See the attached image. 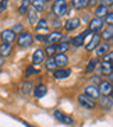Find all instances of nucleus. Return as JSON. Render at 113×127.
<instances>
[{"mask_svg": "<svg viewBox=\"0 0 113 127\" xmlns=\"http://www.w3.org/2000/svg\"><path fill=\"white\" fill-rule=\"evenodd\" d=\"M52 11L56 17H61L67 13V1L66 0H55L52 6Z\"/></svg>", "mask_w": 113, "mask_h": 127, "instance_id": "1", "label": "nucleus"}, {"mask_svg": "<svg viewBox=\"0 0 113 127\" xmlns=\"http://www.w3.org/2000/svg\"><path fill=\"white\" fill-rule=\"evenodd\" d=\"M32 41H34V36L29 32H27V31H23L18 35V38H17V42H18V45L21 48H28V46H31L32 45Z\"/></svg>", "mask_w": 113, "mask_h": 127, "instance_id": "2", "label": "nucleus"}, {"mask_svg": "<svg viewBox=\"0 0 113 127\" xmlns=\"http://www.w3.org/2000/svg\"><path fill=\"white\" fill-rule=\"evenodd\" d=\"M53 116H55V119H56L57 122H60V123H63V124H68V126H70V124H74V119H73L71 116L64 115L60 110H55Z\"/></svg>", "mask_w": 113, "mask_h": 127, "instance_id": "3", "label": "nucleus"}, {"mask_svg": "<svg viewBox=\"0 0 113 127\" xmlns=\"http://www.w3.org/2000/svg\"><path fill=\"white\" fill-rule=\"evenodd\" d=\"M78 103L81 105V106H84L85 109H94L95 108V101H92L91 98H88L87 95H84V94H81V95H78Z\"/></svg>", "mask_w": 113, "mask_h": 127, "instance_id": "4", "label": "nucleus"}, {"mask_svg": "<svg viewBox=\"0 0 113 127\" xmlns=\"http://www.w3.org/2000/svg\"><path fill=\"white\" fill-rule=\"evenodd\" d=\"M84 95H87V96L91 98L92 101L99 99V96H101V94H99V91H98V87H95V85L85 87V90H84Z\"/></svg>", "mask_w": 113, "mask_h": 127, "instance_id": "5", "label": "nucleus"}, {"mask_svg": "<svg viewBox=\"0 0 113 127\" xmlns=\"http://www.w3.org/2000/svg\"><path fill=\"white\" fill-rule=\"evenodd\" d=\"M88 23H89V31L91 32H98V31H101L102 28H103L105 21H103L102 18L95 17V18H92L91 21H88Z\"/></svg>", "mask_w": 113, "mask_h": 127, "instance_id": "6", "label": "nucleus"}, {"mask_svg": "<svg viewBox=\"0 0 113 127\" xmlns=\"http://www.w3.org/2000/svg\"><path fill=\"white\" fill-rule=\"evenodd\" d=\"M0 38H1L3 43H8V45H11L13 42L15 41V34L11 30H4V31H1Z\"/></svg>", "mask_w": 113, "mask_h": 127, "instance_id": "7", "label": "nucleus"}, {"mask_svg": "<svg viewBox=\"0 0 113 127\" xmlns=\"http://www.w3.org/2000/svg\"><path fill=\"white\" fill-rule=\"evenodd\" d=\"M61 39H63L61 32H50V34L46 35L45 42L48 45H56V43H59V41H61Z\"/></svg>", "mask_w": 113, "mask_h": 127, "instance_id": "8", "label": "nucleus"}, {"mask_svg": "<svg viewBox=\"0 0 113 127\" xmlns=\"http://www.w3.org/2000/svg\"><path fill=\"white\" fill-rule=\"evenodd\" d=\"M89 32L91 31L89 30H87V31H84L83 34H80V35H77V36H74L71 39V43H73V46H83L84 45V42H85V38L89 35Z\"/></svg>", "mask_w": 113, "mask_h": 127, "instance_id": "9", "label": "nucleus"}, {"mask_svg": "<svg viewBox=\"0 0 113 127\" xmlns=\"http://www.w3.org/2000/svg\"><path fill=\"white\" fill-rule=\"evenodd\" d=\"M98 91L99 94H103V95H110L112 94V82L110 81H101L99 82V87H98Z\"/></svg>", "mask_w": 113, "mask_h": 127, "instance_id": "10", "label": "nucleus"}, {"mask_svg": "<svg viewBox=\"0 0 113 127\" xmlns=\"http://www.w3.org/2000/svg\"><path fill=\"white\" fill-rule=\"evenodd\" d=\"M80 24H81L80 18L73 17V18H70V20H67V21H66L64 28H66V31H74V30H77V28L80 27Z\"/></svg>", "mask_w": 113, "mask_h": 127, "instance_id": "11", "label": "nucleus"}, {"mask_svg": "<svg viewBox=\"0 0 113 127\" xmlns=\"http://www.w3.org/2000/svg\"><path fill=\"white\" fill-rule=\"evenodd\" d=\"M70 74H71L70 68H60V70H55L53 77L56 80H64V78H67V77H70Z\"/></svg>", "mask_w": 113, "mask_h": 127, "instance_id": "12", "label": "nucleus"}, {"mask_svg": "<svg viewBox=\"0 0 113 127\" xmlns=\"http://www.w3.org/2000/svg\"><path fill=\"white\" fill-rule=\"evenodd\" d=\"M45 60V52H43V49H36L32 55V62L34 64H41L42 62Z\"/></svg>", "mask_w": 113, "mask_h": 127, "instance_id": "13", "label": "nucleus"}, {"mask_svg": "<svg viewBox=\"0 0 113 127\" xmlns=\"http://www.w3.org/2000/svg\"><path fill=\"white\" fill-rule=\"evenodd\" d=\"M99 41H101V35L94 34V35H92V38H91L89 43H88V45L85 46V49H87L88 52H91V50H94V49L99 45Z\"/></svg>", "mask_w": 113, "mask_h": 127, "instance_id": "14", "label": "nucleus"}, {"mask_svg": "<svg viewBox=\"0 0 113 127\" xmlns=\"http://www.w3.org/2000/svg\"><path fill=\"white\" fill-rule=\"evenodd\" d=\"M109 49H110V43H108V42L99 43V45L96 46V55H98V57L105 56L106 53L109 52Z\"/></svg>", "mask_w": 113, "mask_h": 127, "instance_id": "15", "label": "nucleus"}, {"mask_svg": "<svg viewBox=\"0 0 113 127\" xmlns=\"http://www.w3.org/2000/svg\"><path fill=\"white\" fill-rule=\"evenodd\" d=\"M55 59V63H56V66H60V67H63V66H67L68 63V57L64 55V53H57L56 56L53 57Z\"/></svg>", "mask_w": 113, "mask_h": 127, "instance_id": "16", "label": "nucleus"}, {"mask_svg": "<svg viewBox=\"0 0 113 127\" xmlns=\"http://www.w3.org/2000/svg\"><path fill=\"white\" fill-rule=\"evenodd\" d=\"M36 31H38V32H43V34H48V31H49V24H48V21H46L45 18L38 20Z\"/></svg>", "mask_w": 113, "mask_h": 127, "instance_id": "17", "label": "nucleus"}, {"mask_svg": "<svg viewBox=\"0 0 113 127\" xmlns=\"http://www.w3.org/2000/svg\"><path fill=\"white\" fill-rule=\"evenodd\" d=\"M46 92H48V88H46V85H43V84H39V85H36V87L34 88V95H35V98L45 96Z\"/></svg>", "mask_w": 113, "mask_h": 127, "instance_id": "18", "label": "nucleus"}, {"mask_svg": "<svg viewBox=\"0 0 113 127\" xmlns=\"http://www.w3.org/2000/svg\"><path fill=\"white\" fill-rule=\"evenodd\" d=\"M108 13H109V8H108V6H103V4H99L98 7L95 8V17H98V18L105 17Z\"/></svg>", "mask_w": 113, "mask_h": 127, "instance_id": "19", "label": "nucleus"}, {"mask_svg": "<svg viewBox=\"0 0 113 127\" xmlns=\"http://www.w3.org/2000/svg\"><path fill=\"white\" fill-rule=\"evenodd\" d=\"M88 1L89 0H71V6L75 10H83L88 6Z\"/></svg>", "mask_w": 113, "mask_h": 127, "instance_id": "20", "label": "nucleus"}, {"mask_svg": "<svg viewBox=\"0 0 113 127\" xmlns=\"http://www.w3.org/2000/svg\"><path fill=\"white\" fill-rule=\"evenodd\" d=\"M10 53H11V45H8V43H1L0 45V56L3 59L10 56Z\"/></svg>", "mask_w": 113, "mask_h": 127, "instance_id": "21", "label": "nucleus"}, {"mask_svg": "<svg viewBox=\"0 0 113 127\" xmlns=\"http://www.w3.org/2000/svg\"><path fill=\"white\" fill-rule=\"evenodd\" d=\"M32 92V82L31 81H25L21 84V94L23 95H29Z\"/></svg>", "mask_w": 113, "mask_h": 127, "instance_id": "22", "label": "nucleus"}, {"mask_svg": "<svg viewBox=\"0 0 113 127\" xmlns=\"http://www.w3.org/2000/svg\"><path fill=\"white\" fill-rule=\"evenodd\" d=\"M32 7H34V11L41 13L45 10V3L42 0H32Z\"/></svg>", "mask_w": 113, "mask_h": 127, "instance_id": "23", "label": "nucleus"}, {"mask_svg": "<svg viewBox=\"0 0 113 127\" xmlns=\"http://www.w3.org/2000/svg\"><path fill=\"white\" fill-rule=\"evenodd\" d=\"M103 39L106 41H112V36H113V30H112V27H108V28H105V30L102 31V35H101Z\"/></svg>", "mask_w": 113, "mask_h": 127, "instance_id": "24", "label": "nucleus"}, {"mask_svg": "<svg viewBox=\"0 0 113 127\" xmlns=\"http://www.w3.org/2000/svg\"><path fill=\"white\" fill-rule=\"evenodd\" d=\"M99 64V60L98 59H91L89 62H88V66L87 68H85V73H91V71H94L95 67Z\"/></svg>", "mask_w": 113, "mask_h": 127, "instance_id": "25", "label": "nucleus"}, {"mask_svg": "<svg viewBox=\"0 0 113 127\" xmlns=\"http://www.w3.org/2000/svg\"><path fill=\"white\" fill-rule=\"evenodd\" d=\"M70 45H68V42H61V43H57L56 45V52L57 53H64L67 52Z\"/></svg>", "mask_w": 113, "mask_h": 127, "instance_id": "26", "label": "nucleus"}, {"mask_svg": "<svg viewBox=\"0 0 113 127\" xmlns=\"http://www.w3.org/2000/svg\"><path fill=\"white\" fill-rule=\"evenodd\" d=\"M29 4H31V0H23V4H21L20 8H18L20 14H27V13H28V7H29Z\"/></svg>", "mask_w": 113, "mask_h": 127, "instance_id": "27", "label": "nucleus"}, {"mask_svg": "<svg viewBox=\"0 0 113 127\" xmlns=\"http://www.w3.org/2000/svg\"><path fill=\"white\" fill-rule=\"evenodd\" d=\"M101 71L103 73V74H110V73H112V64L103 62L102 66H101Z\"/></svg>", "mask_w": 113, "mask_h": 127, "instance_id": "28", "label": "nucleus"}, {"mask_svg": "<svg viewBox=\"0 0 113 127\" xmlns=\"http://www.w3.org/2000/svg\"><path fill=\"white\" fill-rule=\"evenodd\" d=\"M56 63H55V59L53 57H49V59L46 60V68L48 70H50V71H55L56 70Z\"/></svg>", "mask_w": 113, "mask_h": 127, "instance_id": "29", "label": "nucleus"}, {"mask_svg": "<svg viewBox=\"0 0 113 127\" xmlns=\"http://www.w3.org/2000/svg\"><path fill=\"white\" fill-rule=\"evenodd\" d=\"M28 20H29V23H31V24H36V23H38V15H36V11H34V10L28 11Z\"/></svg>", "mask_w": 113, "mask_h": 127, "instance_id": "30", "label": "nucleus"}, {"mask_svg": "<svg viewBox=\"0 0 113 127\" xmlns=\"http://www.w3.org/2000/svg\"><path fill=\"white\" fill-rule=\"evenodd\" d=\"M43 52H45V55H48L49 57H52V55L56 53V46H55V45H48Z\"/></svg>", "mask_w": 113, "mask_h": 127, "instance_id": "31", "label": "nucleus"}, {"mask_svg": "<svg viewBox=\"0 0 113 127\" xmlns=\"http://www.w3.org/2000/svg\"><path fill=\"white\" fill-rule=\"evenodd\" d=\"M105 18H106V23H108V25L112 27V25H113V13L109 11L108 14L105 15Z\"/></svg>", "mask_w": 113, "mask_h": 127, "instance_id": "32", "label": "nucleus"}, {"mask_svg": "<svg viewBox=\"0 0 113 127\" xmlns=\"http://www.w3.org/2000/svg\"><path fill=\"white\" fill-rule=\"evenodd\" d=\"M39 73V70H36V68H34L32 66H29V67L27 68V77H31L32 74H38Z\"/></svg>", "mask_w": 113, "mask_h": 127, "instance_id": "33", "label": "nucleus"}, {"mask_svg": "<svg viewBox=\"0 0 113 127\" xmlns=\"http://www.w3.org/2000/svg\"><path fill=\"white\" fill-rule=\"evenodd\" d=\"M7 4H8V0H1L0 1V13H3L7 8Z\"/></svg>", "mask_w": 113, "mask_h": 127, "instance_id": "34", "label": "nucleus"}, {"mask_svg": "<svg viewBox=\"0 0 113 127\" xmlns=\"http://www.w3.org/2000/svg\"><path fill=\"white\" fill-rule=\"evenodd\" d=\"M103 57H105V60H103V62H106V63H110V62H112V57H113V53H112V52H108Z\"/></svg>", "mask_w": 113, "mask_h": 127, "instance_id": "35", "label": "nucleus"}, {"mask_svg": "<svg viewBox=\"0 0 113 127\" xmlns=\"http://www.w3.org/2000/svg\"><path fill=\"white\" fill-rule=\"evenodd\" d=\"M11 31L14 32V34H15V32H23V25H21V24H17V25L13 27Z\"/></svg>", "mask_w": 113, "mask_h": 127, "instance_id": "36", "label": "nucleus"}, {"mask_svg": "<svg viewBox=\"0 0 113 127\" xmlns=\"http://www.w3.org/2000/svg\"><path fill=\"white\" fill-rule=\"evenodd\" d=\"M91 82H92V84H95V87H96V84H99V82H101V78H99L98 75H94V77L91 78Z\"/></svg>", "mask_w": 113, "mask_h": 127, "instance_id": "37", "label": "nucleus"}, {"mask_svg": "<svg viewBox=\"0 0 113 127\" xmlns=\"http://www.w3.org/2000/svg\"><path fill=\"white\" fill-rule=\"evenodd\" d=\"M35 39H36V41H41V42H45L46 35H41V34H38L36 36H35Z\"/></svg>", "mask_w": 113, "mask_h": 127, "instance_id": "38", "label": "nucleus"}, {"mask_svg": "<svg viewBox=\"0 0 113 127\" xmlns=\"http://www.w3.org/2000/svg\"><path fill=\"white\" fill-rule=\"evenodd\" d=\"M98 3V0H89L88 1V6H91V7H95V4Z\"/></svg>", "mask_w": 113, "mask_h": 127, "instance_id": "39", "label": "nucleus"}, {"mask_svg": "<svg viewBox=\"0 0 113 127\" xmlns=\"http://www.w3.org/2000/svg\"><path fill=\"white\" fill-rule=\"evenodd\" d=\"M113 3V0H102V4L103 6H109V4Z\"/></svg>", "mask_w": 113, "mask_h": 127, "instance_id": "40", "label": "nucleus"}, {"mask_svg": "<svg viewBox=\"0 0 113 127\" xmlns=\"http://www.w3.org/2000/svg\"><path fill=\"white\" fill-rule=\"evenodd\" d=\"M3 62H4V59L1 56H0V66H3Z\"/></svg>", "mask_w": 113, "mask_h": 127, "instance_id": "41", "label": "nucleus"}, {"mask_svg": "<svg viewBox=\"0 0 113 127\" xmlns=\"http://www.w3.org/2000/svg\"><path fill=\"white\" fill-rule=\"evenodd\" d=\"M42 1H43V3H46V1H50V0H42Z\"/></svg>", "mask_w": 113, "mask_h": 127, "instance_id": "42", "label": "nucleus"}, {"mask_svg": "<svg viewBox=\"0 0 113 127\" xmlns=\"http://www.w3.org/2000/svg\"><path fill=\"white\" fill-rule=\"evenodd\" d=\"M28 127H31V126H28Z\"/></svg>", "mask_w": 113, "mask_h": 127, "instance_id": "43", "label": "nucleus"}]
</instances>
